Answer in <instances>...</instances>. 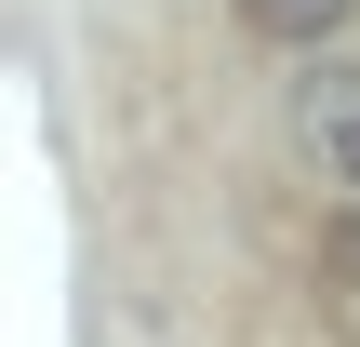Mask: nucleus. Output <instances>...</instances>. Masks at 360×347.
<instances>
[{
	"label": "nucleus",
	"instance_id": "1",
	"mask_svg": "<svg viewBox=\"0 0 360 347\" xmlns=\"http://www.w3.org/2000/svg\"><path fill=\"white\" fill-rule=\"evenodd\" d=\"M307 134L334 147V174H360V67H321L307 80Z\"/></svg>",
	"mask_w": 360,
	"mask_h": 347
},
{
	"label": "nucleus",
	"instance_id": "2",
	"mask_svg": "<svg viewBox=\"0 0 360 347\" xmlns=\"http://www.w3.org/2000/svg\"><path fill=\"white\" fill-rule=\"evenodd\" d=\"M240 13H254V27H281V40H321L347 0H240Z\"/></svg>",
	"mask_w": 360,
	"mask_h": 347
}]
</instances>
